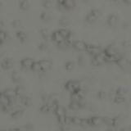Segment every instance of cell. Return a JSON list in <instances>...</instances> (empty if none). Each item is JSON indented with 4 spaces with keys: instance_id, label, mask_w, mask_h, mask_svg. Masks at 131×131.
<instances>
[{
    "instance_id": "1",
    "label": "cell",
    "mask_w": 131,
    "mask_h": 131,
    "mask_svg": "<svg viewBox=\"0 0 131 131\" xmlns=\"http://www.w3.org/2000/svg\"><path fill=\"white\" fill-rule=\"evenodd\" d=\"M103 52L106 57L107 63H115L117 64L122 57V54L118 50V48L113 44H109L103 48Z\"/></svg>"
},
{
    "instance_id": "2",
    "label": "cell",
    "mask_w": 131,
    "mask_h": 131,
    "mask_svg": "<svg viewBox=\"0 0 131 131\" xmlns=\"http://www.w3.org/2000/svg\"><path fill=\"white\" fill-rule=\"evenodd\" d=\"M64 88L71 94L75 93L82 89L81 83L79 80H70L67 81L64 84Z\"/></svg>"
},
{
    "instance_id": "3",
    "label": "cell",
    "mask_w": 131,
    "mask_h": 131,
    "mask_svg": "<svg viewBox=\"0 0 131 131\" xmlns=\"http://www.w3.org/2000/svg\"><path fill=\"white\" fill-rule=\"evenodd\" d=\"M100 16H101V12L98 9H97V8H93V9H91L86 14L84 20L88 24H93L98 20Z\"/></svg>"
},
{
    "instance_id": "4",
    "label": "cell",
    "mask_w": 131,
    "mask_h": 131,
    "mask_svg": "<svg viewBox=\"0 0 131 131\" xmlns=\"http://www.w3.org/2000/svg\"><path fill=\"white\" fill-rule=\"evenodd\" d=\"M12 104H13V102L7 95H5L3 92H0V109L3 112H7L12 106Z\"/></svg>"
},
{
    "instance_id": "5",
    "label": "cell",
    "mask_w": 131,
    "mask_h": 131,
    "mask_svg": "<svg viewBox=\"0 0 131 131\" xmlns=\"http://www.w3.org/2000/svg\"><path fill=\"white\" fill-rule=\"evenodd\" d=\"M50 39L56 44V46H57V45H59V44L62 43H64V42H66V41L68 40V39H67L65 38L62 34H61V32L60 31L59 29H57V30L52 31L51 33ZM70 40H71V39H70Z\"/></svg>"
},
{
    "instance_id": "6",
    "label": "cell",
    "mask_w": 131,
    "mask_h": 131,
    "mask_svg": "<svg viewBox=\"0 0 131 131\" xmlns=\"http://www.w3.org/2000/svg\"><path fill=\"white\" fill-rule=\"evenodd\" d=\"M106 63H107V61H106V57L103 51L100 52L99 54L92 57L91 64L93 67H100V66L104 65Z\"/></svg>"
},
{
    "instance_id": "7",
    "label": "cell",
    "mask_w": 131,
    "mask_h": 131,
    "mask_svg": "<svg viewBox=\"0 0 131 131\" xmlns=\"http://www.w3.org/2000/svg\"><path fill=\"white\" fill-rule=\"evenodd\" d=\"M103 51V49L102 48L101 46L97 44H93V43H87V46H86V50L85 52L89 53L90 56H96L97 54H99L100 52Z\"/></svg>"
},
{
    "instance_id": "8",
    "label": "cell",
    "mask_w": 131,
    "mask_h": 131,
    "mask_svg": "<svg viewBox=\"0 0 131 131\" xmlns=\"http://www.w3.org/2000/svg\"><path fill=\"white\" fill-rule=\"evenodd\" d=\"M35 60L31 58V57H24L20 61V66L21 69L25 70V71H29L33 67V64L35 63Z\"/></svg>"
},
{
    "instance_id": "9",
    "label": "cell",
    "mask_w": 131,
    "mask_h": 131,
    "mask_svg": "<svg viewBox=\"0 0 131 131\" xmlns=\"http://www.w3.org/2000/svg\"><path fill=\"white\" fill-rule=\"evenodd\" d=\"M119 122H120V120H119L118 116L103 117V124L111 127V128H116V127L118 126V125H119Z\"/></svg>"
},
{
    "instance_id": "10",
    "label": "cell",
    "mask_w": 131,
    "mask_h": 131,
    "mask_svg": "<svg viewBox=\"0 0 131 131\" xmlns=\"http://www.w3.org/2000/svg\"><path fill=\"white\" fill-rule=\"evenodd\" d=\"M86 46H87V43L84 42V40L75 39V40H73L71 48H73L75 50L78 52H85Z\"/></svg>"
},
{
    "instance_id": "11",
    "label": "cell",
    "mask_w": 131,
    "mask_h": 131,
    "mask_svg": "<svg viewBox=\"0 0 131 131\" xmlns=\"http://www.w3.org/2000/svg\"><path fill=\"white\" fill-rule=\"evenodd\" d=\"M119 23V17L116 14L111 13L106 17V24L110 28H116Z\"/></svg>"
},
{
    "instance_id": "12",
    "label": "cell",
    "mask_w": 131,
    "mask_h": 131,
    "mask_svg": "<svg viewBox=\"0 0 131 131\" xmlns=\"http://www.w3.org/2000/svg\"><path fill=\"white\" fill-rule=\"evenodd\" d=\"M13 65H14V61L10 57H5L0 62V67L4 71H8V70L12 69L13 67Z\"/></svg>"
},
{
    "instance_id": "13",
    "label": "cell",
    "mask_w": 131,
    "mask_h": 131,
    "mask_svg": "<svg viewBox=\"0 0 131 131\" xmlns=\"http://www.w3.org/2000/svg\"><path fill=\"white\" fill-rule=\"evenodd\" d=\"M15 102H18V104L21 105V106H26V107L31 106V104H32V101L30 99V97H29L28 96H26V95L18 96L16 98Z\"/></svg>"
},
{
    "instance_id": "14",
    "label": "cell",
    "mask_w": 131,
    "mask_h": 131,
    "mask_svg": "<svg viewBox=\"0 0 131 131\" xmlns=\"http://www.w3.org/2000/svg\"><path fill=\"white\" fill-rule=\"evenodd\" d=\"M39 64L41 67V71L42 73H46L48 71H50L52 67V62L51 60L48 59H42L39 60Z\"/></svg>"
},
{
    "instance_id": "15",
    "label": "cell",
    "mask_w": 131,
    "mask_h": 131,
    "mask_svg": "<svg viewBox=\"0 0 131 131\" xmlns=\"http://www.w3.org/2000/svg\"><path fill=\"white\" fill-rule=\"evenodd\" d=\"M76 5L77 3L75 0H67L59 8L64 11H71L73 9H75L76 7Z\"/></svg>"
},
{
    "instance_id": "16",
    "label": "cell",
    "mask_w": 131,
    "mask_h": 131,
    "mask_svg": "<svg viewBox=\"0 0 131 131\" xmlns=\"http://www.w3.org/2000/svg\"><path fill=\"white\" fill-rule=\"evenodd\" d=\"M89 126H98L103 124V117L99 116H93L89 117Z\"/></svg>"
},
{
    "instance_id": "17",
    "label": "cell",
    "mask_w": 131,
    "mask_h": 131,
    "mask_svg": "<svg viewBox=\"0 0 131 131\" xmlns=\"http://www.w3.org/2000/svg\"><path fill=\"white\" fill-rule=\"evenodd\" d=\"M84 101H73V100H71L70 102V103L68 105V107L69 109L71 110H73V111H78L81 108L84 107Z\"/></svg>"
},
{
    "instance_id": "18",
    "label": "cell",
    "mask_w": 131,
    "mask_h": 131,
    "mask_svg": "<svg viewBox=\"0 0 131 131\" xmlns=\"http://www.w3.org/2000/svg\"><path fill=\"white\" fill-rule=\"evenodd\" d=\"M15 35H16V38L17 39V40L21 43H24L25 42H26V40L28 39L27 34L24 30H16L15 33Z\"/></svg>"
},
{
    "instance_id": "19",
    "label": "cell",
    "mask_w": 131,
    "mask_h": 131,
    "mask_svg": "<svg viewBox=\"0 0 131 131\" xmlns=\"http://www.w3.org/2000/svg\"><path fill=\"white\" fill-rule=\"evenodd\" d=\"M3 93H5V95H7L12 102H14L16 100V98L18 97L17 93H16V89L8 88V89H4Z\"/></svg>"
},
{
    "instance_id": "20",
    "label": "cell",
    "mask_w": 131,
    "mask_h": 131,
    "mask_svg": "<svg viewBox=\"0 0 131 131\" xmlns=\"http://www.w3.org/2000/svg\"><path fill=\"white\" fill-rule=\"evenodd\" d=\"M18 6L20 10H21L23 12H26L30 9V3L29 2V0H19Z\"/></svg>"
},
{
    "instance_id": "21",
    "label": "cell",
    "mask_w": 131,
    "mask_h": 131,
    "mask_svg": "<svg viewBox=\"0 0 131 131\" xmlns=\"http://www.w3.org/2000/svg\"><path fill=\"white\" fill-rule=\"evenodd\" d=\"M24 112L25 111L24 109H21V108H19V109H16L13 112H12L11 113V118L12 119H14V120H18V119L21 118L22 116L24 115Z\"/></svg>"
},
{
    "instance_id": "22",
    "label": "cell",
    "mask_w": 131,
    "mask_h": 131,
    "mask_svg": "<svg viewBox=\"0 0 131 131\" xmlns=\"http://www.w3.org/2000/svg\"><path fill=\"white\" fill-rule=\"evenodd\" d=\"M39 33L40 35V37L42 38V39L44 41V42H46V41H48L49 39H50V35L49 34L48 30H47L46 28H41L40 30H39Z\"/></svg>"
},
{
    "instance_id": "23",
    "label": "cell",
    "mask_w": 131,
    "mask_h": 131,
    "mask_svg": "<svg viewBox=\"0 0 131 131\" xmlns=\"http://www.w3.org/2000/svg\"><path fill=\"white\" fill-rule=\"evenodd\" d=\"M39 18L43 22H49L51 20V19H52V16H51V15L49 14L48 12L43 11V12H42L40 13Z\"/></svg>"
},
{
    "instance_id": "24",
    "label": "cell",
    "mask_w": 131,
    "mask_h": 131,
    "mask_svg": "<svg viewBox=\"0 0 131 131\" xmlns=\"http://www.w3.org/2000/svg\"><path fill=\"white\" fill-rule=\"evenodd\" d=\"M39 112H42V113H43V114H48V113H49V112H52L50 104H49L48 102H46V103H43V104L39 107Z\"/></svg>"
},
{
    "instance_id": "25",
    "label": "cell",
    "mask_w": 131,
    "mask_h": 131,
    "mask_svg": "<svg viewBox=\"0 0 131 131\" xmlns=\"http://www.w3.org/2000/svg\"><path fill=\"white\" fill-rule=\"evenodd\" d=\"M11 79L12 82L16 84H20V80H21V77H20V74L17 71H12L11 74Z\"/></svg>"
},
{
    "instance_id": "26",
    "label": "cell",
    "mask_w": 131,
    "mask_h": 131,
    "mask_svg": "<svg viewBox=\"0 0 131 131\" xmlns=\"http://www.w3.org/2000/svg\"><path fill=\"white\" fill-rule=\"evenodd\" d=\"M58 24L61 26V28H67L70 24V20L66 16H62L59 19Z\"/></svg>"
},
{
    "instance_id": "27",
    "label": "cell",
    "mask_w": 131,
    "mask_h": 131,
    "mask_svg": "<svg viewBox=\"0 0 131 131\" xmlns=\"http://www.w3.org/2000/svg\"><path fill=\"white\" fill-rule=\"evenodd\" d=\"M115 93H116V92H115ZM113 101H114V102H116V103H117V104H121V103H124V102H125V96L115 94Z\"/></svg>"
},
{
    "instance_id": "28",
    "label": "cell",
    "mask_w": 131,
    "mask_h": 131,
    "mask_svg": "<svg viewBox=\"0 0 131 131\" xmlns=\"http://www.w3.org/2000/svg\"><path fill=\"white\" fill-rule=\"evenodd\" d=\"M31 71L36 72V73H42V71H41V67L39 64V61H35V63L33 64V67L31 68Z\"/></svg>"
},
{
    "instance_id": "29",
    "label": "cell",
    "mask_w": 131,
    "mask_h": 131,
    "mask_svg": "<svg viewBox=\"0 0 131 131\" xmlns=\"http://www.w3.org/2000/svg\"><path fill=\"white\" fill-rule=\"evenodd\" d=\"M41 5L45 9H48L52 6V0H40Z\"/></svg>"
},
{
    "instance_id": "30",
    "label": "cell",
    "mask_w": 131,
    "mask_h": 131,
    "mask_svg": "<svg viewBox=\"0 0 131 131\" xmlns=\"http://www.w3.org/2000/svg\"><path fill=\"white\" fill-rule=\"evenodd\" d=\"M7 39H8L7 32L4 30L3 29H0V40H1L3 43H4L7 40Z\"/></svg>"
},
{
    "instance_id": "31",
    "label": "cell",
    "mask_w": 131,
    "mask_h": 131,
    "mask_svg": "<svg viewBox=\"0 0 131 131\" xmlns=\"http://www.w3.org/2000/svg\"><path fill=\"white\" fill-rule=\"evenodd\" d=\"M64 67L67 71H71L72 70H74V68H75V63H74V61H68L65 63Z\"/></svg>"
},
{
    "instance_id": "32",
    "label": "cell",
    "mask_w": 131,
    "mask_h": 131,
    "mask_svg": "<svg viewBox=\"0 0 131 131\" xmlns=\"http://www.w3.org/2000/svg\"><path fill=\"white\" fill-rule=\"evenodd\" d=\"M116 94H117V95H121V96H125V93H127L126 89L125 88L123 87H119L117 88V89H116Z\"/></svg>"
},
{
    "instance_id": "33",
    "label": "cell",
    "mask_w": 131,
    "mask_h": 131,
    "mask_svg": "<svg viewBox=\"0 0 131 131\" xmlns=\"http://www.w3.org/2000/svg\"><path fill=\"white\" fill-rule=\"evenodd\" d=\"M15 89H16V93H17L18 96H22V95H24L25 89H24V87H23L22 85H17Z\"/></svg>"
},
{
    "instance_id": "34",
    "label": "cell",
    "mask_w": 131,
    "mask_h": 131,
    "mask_svg": "<svg viewBox=\"0 0 131 131\" xmlns=\"http://www.w3.org/2000/svg\"><path fill=\"white\" fill-rule=\"evenodd\" d=\"M12 26L15 28V29H18L20 28V26H21V20H12Z\"/></svg>"
},
{
    "instance_id": "35",
    "label": "cell",
    "mask_w": 131,
    "mask_h": 131,
    "mask_svg": "<svg viewBox=\"0 0 131 131\" xmlns=\"http://www.w3.org/2000/svg\"><path fill=\"white\" fill-rule=\"evenodd\" d=\"M48 48L47 46V44L45 42H41L39 44V46H38V48L39 49L40 51H44V50H46Z\"/></svg>"
},
{
    "instance_id": "36",
    "label": "cell",
    "mask_w": 131,
    "mask_h": 131,
    "mask_svg": "<svg viewBox=\"0 0 131 131\" xmlns=\"http://www.w3.org/2000/svg\"><path fill=\"white\" fill-rule=\"evenodd\" d=\"M67 1V0H56V2H57V5L58 7H60L62 4Z\"/></svg>"
},
{
    "instance_id": "37",
    "label": "cell",
    "mask_w": 131,
    "mask_h": 131,
    "mask_svg": "<svg viewBox=\"0 0 131 131\" xmlns=\"http://www.w3.org/2000/svg\"><path fill=\"white\" fill-rule=\"evenodd\" d=\"M105 97H106V93L104 92L100 91L99 93H98V97L99 98H104Z\"/></svg>"
},
{
    "instance_id": "38",
    "label": "cell",
    "mask_w": 131,
    "mask_h": 131,
    "mask_svg": "<svg viewBox=\"0 0 131 131\" xmlns=\"http://www.w3.org/2000/svg\"><path fill=\"white\" fill-rule=\"evenodd\" d=\"M122 3L125 5H131V0H122Z\"/></svg>"
},
{
    "instance_id": "39",
    "label": "cell",
    "mask_w": 131,
    "mask_h": 131,
    "mask_svg": "<svg viewBox=\"0 0 131 131\" xmlns=\"http://www.w3.org/2000/svg\"><path fill=\"white\" fill-rule=\"evenodd\" d=\"M7 131H21V129H20V128H12L8 129Z\"/></svg>"
},
{
    "instance_id": "40",
    "label": "cell",
    "mask_w": 131,
    "mask_h": 131,
    "mask_svg": "<svg viewBox=\"0 0 131 131\" xmlns=\"http://www.w3.org/2000/svg\"><path fill=\"white\" fill-rule=\"evenodd\" d=\"M106 131H123L122 129H116L115 128H111V129H108Z\"/></svg>"
},
{
    "instance_id": "41",
    "label": "cell",
    "mask_w": 131,
    "mask_h": 131,
    "mask_svg": "<svg viewBox=\"0 0 131 131\" xmlns=\"http://www.w3.org/2000/svg\"><path fill=\"white\" fill-rule=\"evenodd\" d=\"M112 3H122V0H111Z\"/></svg>"
},
{
    "instance_id": "42",
    "label": "cell",
    "mask_w": 131,
    "mask_h": 131,
    "mask_svg": "<svg viewBox=\"0 0 131 131\" xmlns=\"http://www.w3.org/2000/svg\"><path fill=\"white\" fill-rule=\"evenodd\" d=\"M3 3H0V12H2V10H3Z\"/></svg>"
},
{
    "instance_id": "43",
    "label": "cell",
    "mask_w": 131,
    "mask_h": 131,
    "mask_svg": "<svg viewBox=\"0 0 131 131\" xmlns=\"http://www.w3.org/2000/svg\"><path fill=\"white\" fill-rule=\"evenodd\" d=\"M8 129H0V131H7Z\"/></svg>"
},
{
    "instance_id": "44",
    "label": "cell",
    "mask_w": 131,
    "mask_h": 131,
    "mask_svg": "<svg viewBox=\"0 0 131 131\" xmlns=\"http://www.w3.org/2000/svg\"><path fill=\"white\" fill-rule=\"evenodd\" d=\"M3 43L2 42V41H1V40H0V47H1V46H2V45H3Z\"/></svg>"
}]
</instances>
